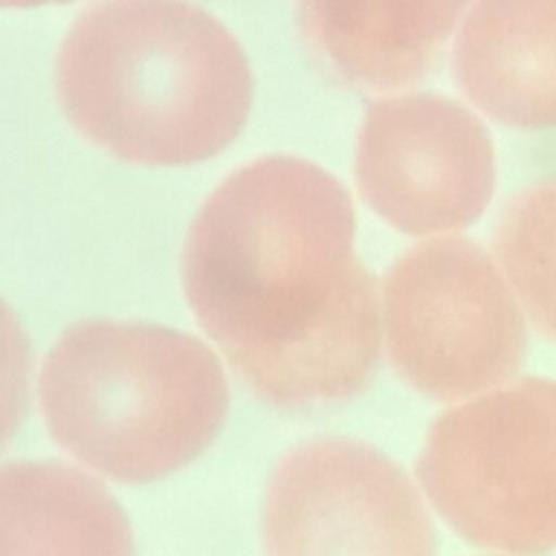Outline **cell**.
<instances>
[{"mask_svg":"<svg viewBox=\"0 0 556 556\" xmlns=\"http://www.w3.org/2000/svg\"><path fill=\"white\" fill-rule=\"evenodd\" d=\"M189 306L267 404L308 408L363 391L378 365L382 311L354 254L345 187L298 156L232 172L185 241Z\"/></svg>","mask_w":556,"mask_h":556,"instance_id":"6da1fadb","label":"cell"},{"mask_svg":"<svg viewBox=\"0 0 556 556\" xmlns=\"http://www.w3.org/2000/svg\"><path fill=\"white\" fill-rule=\"evenodd\" d=\"M56 93L67 119L111 154L182 165L239 135L252 72L235 35L195 4L104 2L70 26Z\"/></svg>","mask_w":556,"mask_h":556,"instance_id":"7a4b0ae2","label":"cell"},{"mask_svg":"<svg viewBox=\"0 0 556 556\" xmlns=\"http://www.w3.org/2000/svg\"><path fill=\"white\" fill-rule=\"evenodd\" d=\"M39 397L50 434L72 456L117 482H152L213 443L228 380L187 332L89 319L48 352Z\"/></svg>","mask_w":556,"mask_h":556,"instance_id":"3957f363","label":"cell"},{"mask_svg":"<svg viewBox=\"0 0 556 556\" xmlns=\"http://www.w3.org/2000/svg\"><path fill=\"white\" fill-rule=\"evenodd\" d=\"M428 506L497 556L556 549V380L523 378L447 408L417 458Z\"/></svg>","mask_w":556,"mask_h":556,"instance_id":"277c9868","label":"cell"},{"mask_svg":"<svg viewBox=\"0 0 556 556\" xmlns=\"http://www.w3.org/2000/svg\"><path fill=\"white\" fill-rule=\"evenodd\" d=\"M391 363L419 393L465 400L519 369L523 311L495 258L476 241L443 235L406 250L382 285Z\"/></svg>","mask_w":556,"mask_h":556,"instance_id":"5b68a950","label":"cell"},{"mask_svg":"<svg viewBox=\"0 0 556 556\" xmlns=\"http://www.w3.org/2000/svg\"><path fill=\"white\" fill-rule=\"evenodd\" d=\"M267 556H439L419 484L380 450L348 437L293 447L263 506Z\"/></svg>","mask_w":556,"mask_h":556,"instance_id":"8992f818","label":"cell"},{"mask_svg":"<svg viewBox=\"0 0 556 556\" xmlns=\"http://www.w3.org/2000/svg\"><path fill=\"white\" fill-rule=\"evenodd\" d=\"M354 172L361 195L397 230L443 237L489 204L495 156L489 130L467 106L413 91L369 104Z\"/></svg>","mask_w":556,"mask_h":556,"instance_id":"52a82bcc","label":"cell"},{"mask_svg":"<svg viewBox=\"0 0 556 556\" xmlns=\"http://www.w3.org/2000/svg\"><path fill=\"white\" fill-rule=\"evenodd\" d=\"M460 91L515 128L556 126V2H478L452 50Z\"/></svg>","mask_w":556,"mask_h":556,"instance_id":"ba28073f","label":"cell"},{"mask_svg":"<svg viewBox=\"0 0 556 556\" xmlns=\"http://www.w3.org/2000/svg\"><path fill=\"white\" fill-rule=\"evenodd\" d=\"M463 2H304L300 26L313 52L343 80L391 91L424 80L439 61Z\"/></svg>","mask_w":556,"mask_h":556,"instance_id":"9c48e42d","label":"cell"},{"mask_svg":"<svg viewBox=\"0 0 556 556\" xmlns=\"http://www.w3.org/2000/svg\"><path fill=\"white\" fill-rule=\"evenodd\" d=\"M0 556H135L130 523L91 476L61 463L0 467Z\"/></svg>","mask_w":556,"mask_h":556,"instance_id":"30bf717a","label":"cell"},{"mask_svg":"<svg viewBox=\"0 0 556 556\" xmlns=\"http://www.w3.org/2000/svg\"><path fill=\"white\" fill-rule=\"evenodd\" d=\"M493 254L521 311L556 341V176L508 200L495 224Z\"/></svg>","mask_w":556,"mask_h":556,"instance_id":"8fae6325","label":"cell"},{"mask_svg":"<svg viewBox=\"0 0 556 556\" xmlns=\"http://www.w3.org/2000/svg\"><path fill=\"white\" fill-rule=\"evenodd\" d=\"M30 343L15 313L0 298V452L17 434L30 397Z\"/></svg>","mask_w":556,"mask_h":556,"instance_id":"7c38bea8","label":"cell"},{"mask_svg":"<svg viewBox=\"0 0 556 556\" xmlns=\"http://www.w3.org/2000/svg\"><path fill=\"white\" fill-rule=\"evenodd\" d=\"M495 556H497V554H495Z\"/></svg>","mask_w":556,"mask_h":556,"instance_id":"4fadbf2b","label":"cell"}]
</instances>
